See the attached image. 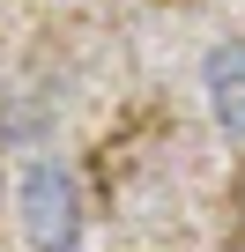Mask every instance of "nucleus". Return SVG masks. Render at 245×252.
Returning a JSON list of instances; mask_svg holds the SVG:
<instances>
[{"instance_id":"obj_1","label":"nucleus","mask_w":245,"mask_h":252,"mask_svg":"<svg viewBox=\"0 0 245 252\" xmlns=\"http://www.w3.org/2000/svg\"><path fill=\"white\" fill-rule=\"evenodd\" d=\"M15 215H23V237L30 252H74L82 245V193H74V171L60 156H30L15 171Z\"/></svg>"},{"instance_id":"obj_2","label":"nucleus","mask_w":245,"mask_h":252,"mask_svg":"<svg viewBox=\"0 0 245 252\" xmlns=\"http://www.w3.org/2000/svg\"><path fill=\"white\" fill-rule=\"evenodd\" d=\"M201 89H208V119L230 149H245V45L223 37L208 60H201Z\"/></svg>"}]
</instances>
